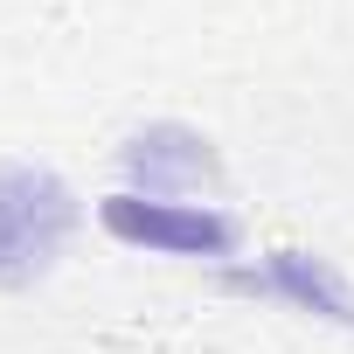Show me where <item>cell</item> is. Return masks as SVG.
Masks as SVG:
<instances>
[{
  "label": "cell",
  "instance_id": "6da1fadb",
  "mask_svg": "<svg viewBox=\"0 0 354 354\" xmlns=\"http://www.w3.org/2000/svg\"><path fill=\"white\" fill-rule=\"evenodd\" d=\"M70 223H77V202L49 167H0V285L42 278Z\"/></svg>",
  "mask_w": 354,
  "mask_h": 354
},
{
  "label": "cell",
  "instance_id": "7a4b0ae2",
  "mask_svg": "<svg viewBox=\"0 0 354 354\" xmlns=\"http://www.w3.org/2000/svg\"><path fill=\"white\" fill-rule=\"evenodd\" d=\"M97 216H104V230L118 243H139V250H174V257H223V250H236V223L216 216V209H188V202L111 195Z\"/></svg>",
  "mask_w": 354,
  "mask_h": 354
}]
</instances>
